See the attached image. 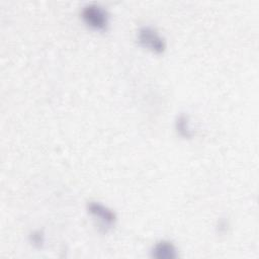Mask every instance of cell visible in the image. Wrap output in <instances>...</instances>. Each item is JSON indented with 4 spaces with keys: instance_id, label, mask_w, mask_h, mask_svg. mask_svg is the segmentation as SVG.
<instances>
[{
    "instance_id": "cell-1",
    "label": "cell",
    "mask_w": 259,
    "mask_h": 259,
    "mask_svg": "<svg viewBox=\"0 0 259 259\" xmlns=\"http://www.w3.org/2000/svg\"><path fill=\"white\" fill-rule=\"evenodd\" d=\"M81 14L84 21L95 29H104L108 24V13L98 4L85 5Z\"/></svg>"
},
{
    "instance_id": "cell-2",
    "label": "cell",
    "mask_w": 259,
    "mask_h": 259,
    "mask_svg": "<svg viewBox=\"0 0 259 259\" xmlns=\"http://www.w3.org/2000/svg\"><path fill=\"white\" fill-rule=\"evenodd\" d=\"M138 39L142 46L155 53H162L165 51V39L157 32L156 29L150 26L140 28L138 32Z\"/></svg>"
},
{
    "instance_id": "cell-3",
    "label": "cell",
    "mask_w": 259,
    "mask_h": 259,
    "mask_svg": "<svg viewBox=\"0 0 259 259\" xmlns=\"http://www.w3.org/2000/svg\"><path fill=\"white\" fill-rule=\"evenodd\" d=\"M87 208L91 214L98 218L102 222V224L107 228L112 226L116 221L115 213L111 209L107 208L106 206L97 201L88 202Z\"/></svg>"
},
{
    "instance_id": "cell-4",
    "label": "cell",
    "mask_w": 259,
    "mask_h": 259,
    "mask_svg": "<svg viewBox=\"0 0 259 259\" xmlns=\"http://www.w3.org/2000/svg\"><path fill=\"white\" fill-rule=\"evenodd\" d=\"M152 257L156 259H175L177 258V250L171 242L163 240L154 246Z\"/></svg>"
},
{
    "instance_id": "cell-5",
    "label": "cell",
    "mask_w": 259,
    "mask_h": 259,
    "mask_svg": "<svg viewBox=\"0 0 259 259\" xmlns=\"http://www.w3.org/2000/svg\"><path fill=\"white\" fill-rule=\"evenodd\" d=\"M175 126L180 136L184 138H190L192 136V132L188 126V118L185 114H180L177 117Z\"/></svg>"
},
{
    "instance_id": "cell-6",
    "label": "cell",
    "mask_w": 259,
    "mask_h": 259,
    "mask_svg": "<svg viewBox=\"0 0 259 259\" xmlns=\"http://www.w3.org/2000/svg\"><path fill=\"white\" fill-rule=\"evenodd\" d=\"M30 240L35 246H40L44 243V234L40 231H35L31 234Z\"/></svg>"
}]
</instances>
